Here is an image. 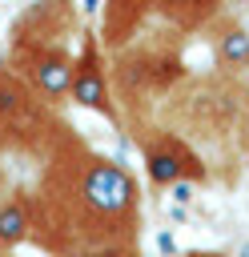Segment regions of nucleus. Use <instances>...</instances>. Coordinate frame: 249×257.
<instances>
[{"label":"nucleus","instance_id":"nucleus-1","mask_svg":"<svg viewBox=\"0 0 249 257\" xmlns=\"http://www.w3.org/2000/svg\"><path fill=\"white\" fill-rule=\"evenodd\" d=\"M76 197L84 205V213L92 217H129L133 205H137V181L129 177L125 165L116 161H104V157H92L84 165V177L76 185Z\"/></svg>","mask_w":249,"mask_h":257},{"label":"nucleus","instance_id":"nucleus-2","mask_svg":"<svg viewBox=\"0 0 249 257\" xmlns=\"http://www.w3.org/2000/svg\"><path fill=\"white\" fill-rule=\"evenodd\" d=\"M141 157H145V177H149V185H157V189L205 181L201 157H197L177 133L153 128L149 137H141Z\"/></svg>","mask_w":249,"mask_h":257},{"label":"nucleus","instance_id":"nucleus-3","mask_svg":"<svg viewBox=\"0 0 249 257\" xmlns=\"http://www.w3.org/2000/svg\"><path fill=\"white\" fill-rule=\"evenodd\" d=\"M68 100L88 108V112H100L108 120H116V104H112V88H108V72H104V56H100V44L88 36L80 56L72 60V88H68Z\"/></svg>","mask_w":249,"mask_h":257},{"label":"nucleus","instance_id":"nucleus-4","mask_svg":"<svg viewBox=\"0 0 249 257\" xmlns=\"http://www.w3.org/2000/svg\"><path fill=\"white\" fill-rule=\"evenodd\" d=\"M72 60L76 56H68L64 48H36L28 60H24V72H28V80H32V88L44 96V100H64L68 96V88H72Z\"/></svg>","mask_w":249,"mask_h":257},{"label":"nucleus","instance_id":"nucleus-5","mask_svg":"<svg viewBox=\"0 0 249 257\" xmlns=\"http://www.w3.org/2000/svg\"><path fill=\"white\" fill-rule=\"evenodd\" d=\"M213 56L225 72H245L249 68V28L241 24V16H221L213 28Z\"/></svg>","mask_w":249,"mask_h":257},{"label":"nucleus","instance_id":"nucleus-6","mask_svg":"<svg viewBox=\"0 0 249 257\" xmlns=\"http://www.w3.org/2000/svg\"><path fill=\"white\" fill-rule=\"evenodd\" d=\"M28 229H32V209H28V201H24V197L0 201V249L20 245V241L28 237Z\"/></svg>","mask_w":249,"mask_h":257},{"label":"nucleus","instance_id":"nucleus-7","mask_svg":"<svg viewBox=\"0 0 249 257\" xmlns=\"http://www.w3.org/2000/svg\"><path fill=\"white\" fill-rule=\"evenodd\" d=\"M28 108V88L12 76V72H0V120H12Z\"/></svg>","mask_w":249,"mask_h":257},{"label":"nucleus","instance_id":"nucleus-8","mask_svg":"<svg viewBox=\"0 0 249 257\" xmlns=\"http://www.w3.org/2000/svg\"><path fill=\"white\" fill-rule=\"evenodd\" d=\"M189 193H193V185H173V197H177V201H193Z\"/></svg>","mask_w":249,"mask_h":257},{"label":"nucleus","instance_id":"nucleus-9","mask_svg":"<svg viewBox=\"0 0 249 257\" xmlns=\"http://www.w3.org/2000/svg\"><path fill=\"white\" fill-rule=\"evenodd\" d=\"M185 257H229V253H221V249H193V253H185Z\"/></svg>","mask_w":249,"mask_h":257},{"label":"nucleus","instance_id":"nucleus-10","mask_svg":"<svg viewBox=\"0 0 249 257\" xmlns=\"http://www.w3.org/2000/svg\"><path fill=\"white\" fill-rule=\"evenodd\" d=\"M237 257H249V241H241V249H237Z\"/></svg>","mask_w":249,"mask_h":257},{"label":"nucleus","instance_id":"nucleus-11","mask_svg":"<svg viewBox=\"0 0 249 257\" xmlns=\"http://www.w3.org/2000/svg\"><path fill=\"white\" fill-rule=\"evenodd\" d=\"M241 24H245V28H249V12H241Z\"/></svg>","mask_w":249,"mask_h":257},{"label":"nucleus","instance_id":"nucleus-12","mask_svg":"<svg viewBox=\"0 0 249 257\" xmlns=\"http://www.w3.org/2000/svg\"><path fill=\"white\" fill-rule=\"evenodd\" d=\"M245 80H249V68H245Z\"/></svg>","mask_w":249,"mask_h":257},{"label":"nucleus","instance_id":"nucleus-13","mask_svg":"<svg viewBox=\"0 0 249 257\" xmlns=\"http://www.w3.org/2000/svg\"><path fill=\"white\" fill-rule=\"evenodd\" d=\"M0 257H4V249H0Z\"/></svg>","mask_w":249,"mask_h":257}]
</instances>
